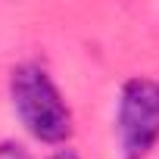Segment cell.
Masks as SVG:
<instances>
[{"mask_svg": "<svg viewBox=\"0 0 159 159\" xmlns=\"http://www.w3.org/2000/svg\"><path fill=\"white\" fill-rule=\"evenodd\" d=\"M10 97L22 128L41 143H66L72 137V112L56 91L53 78L34 66L22 62L10 75Z\"/></svg>", "mask_w": 159, "mask_h": 159, "instance_id": "1", "label": "cell"}, {"mask_svg": "<svg viewBox=\"0 0 159 159\" xmlns=\"http://www.w3.org/2000/svg\"><path fill=\"white\" fill-rule=\"evenodd\" d=\"M47 159H81V156H78L75 150H69V147H66V150H56V153H53V156H47Z\"/></svg>", "mask_w": 159, "mask_h": 159, "instance_id": "4", "label": "cell"}, {"mask_svg": "<svg viewBox=\"0 0 159 159\" xmlns=\"http://www.w3.org/2000/svg\"><path fill=\"white\" fill-rule=\"evenodd\" d=\"M0 159H28V153H25L19 143L7 140V143H0Z\"/></svg>", "mask_w": 159, "mask_h": 159, "instance_id": "3", "label": "cell"}, {"mask_svg": "<svg viewBox=\"0 0 159 159\" xmlns=\"http://www.w3.org/2000/svg\"><path fill=\"white\" fill-rule=\"evenodd\" d=\"M122 159H147L159 143V81L131 78L122 84L116 112Z\"/></svg>", "mask_w": 159, "mask_h": 159, "instance_id": "2", "label": "cell"}]
</instances>
